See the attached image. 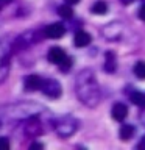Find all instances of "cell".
Listing matches in <instances>:
<instances>
[{"instance_id":"obj_1","label":"cell","mask_w":145,"mask_h":150,"mask_svg":"<svg viewBox=\"0 0 145 150\" xmlns=\"http://www.w3.org/2000/svg\"><path fill=\"white\" fill-rule=\"evenodd\" d=\"M75 96L86 108H95L101 100V89L95 72L89 67L81 69L75 77Z\"/></svg>"},{"instance_id":"obj_2","label":"cell","mask_w":145,"mask_h":150,"mask_svg":"<svg viewBox=\"0 0 145 150\" xmlns=\"http://www.w3.org/2000/svg\"><path fill=\"white\" fill-rule=\"evenodd\" d=\"M47 108L42 103L22 100V102H13L8 105L0 106V116H3L9 122H25L30 117L41 116Z\"/></svg>"},{"instance_id":"obj_3","label":"cell","mask_w":145,"mask_h":150,"mask_svg":"<svg viewBox=\"0 0 145 150\" xmlns=\"http://www.w3.org/2000/svg\"><path fill=\"white\" fill-rule=\"evenodd\" d=\"M53 130L59 138L67 139L80 130V120L72 114H64L53 120Z\"/></svg>"},{"instance_id":"obj_4","label":"cell","mask_w":145,"mask_h":150,"mask_svg":"<svg viewBox=\"0 0 145 150\" xmlns=\"http://www.w3.org/2000/svg\"><path fill=\"white\" fill-rule=\"evenodd\" d=\"M123 33H125V23L120 21H111L100 28V35L106 41H111V42L120 41L123 38Z\"/></svg>"},{"instance_id":"obj_5","label":"cell","mask_w":145,"mask_h":150,"mask_svg":"<svg viewBox=\"0 0 145 150\" xmlns=\"http://www.w3.org/2000/svg\"><path fill=\"white\" fill-rule=\"evenodd\" d=\"M11 55L13 49L5 42H0V83H3L9 75L11 69Z\"/></svg>"},{"instance_id":"obj_6","label":"cell","mask_w":145,"mask_h":150,"mask_svg":"<svg viewBox=\"0 0 145 150\" xmlns=\"http://www.w3.org/2000/svg\"><path fill=\"white\" fill-rule=\"evenodd\" d=\"M41 92L45 97L59 98L61 94H63V86H61V83L56 78H44L42 86H41Z\"/></svg>"},{"instance_id":"obj_7","label":"cell","mask_w":145,"mask_h":150,"mask_svg":"<svg viewBox=\"0 0 145 150\" xmlns=\"http://www.w3.org/2000/svg\"><path fill=\"white\" fill-rule=\"evenodd\" d=\"M42 31H44V38L47 39H61L67 31V27L63 22H51L42 28Z\"/></svg>"},{"instance_id":"obj_8","label":"cell","mask_w":145,"mask_h":150,"mask_svg":"<svg viewBox=\"0 0 145 150\" xmlns=\"http://www.w3.org/2000/svg\"><path fill=\"white\" fill-rule=\"evenodd\" d=\"M23 133L30 138H37L44 133V127H42V122L39 120V116L30 117L28 120H25V125H23Z\"/></svg>"},{"instance_id":"obj_9","label":"cell","mask_w":145,"mask_h":150,"mask_svg":"<svg viewBox=\"0 0 145 150\" xmlns=\"http://www.w3.org/2000/svg\"><path fill=\"white\" fill-rule=\"evenodd\" d=\"M42 81H44V78H42L41 75H37V74L25 75V78H23V91H25V92L41 91Z\"/></svg>"},{"instance_id":"obj_10","label":"cell","mask_w":145,"mask_h":150,"mask_svg":"<svg viewBox=\"0 0 145 150\" xmlns=\"http://www.w3.org/2000/svg\"><path fill=\"white\" fill-rule=\"evenodd\" d=\"M65 58H67V53H65V50L63 49V47L55 45V47H50V49H49V53H47V59H49V63L59 66Z\"/></svg>"},{"instance_id":"obj_11","label":"cell","mask_w":145,"mask_h":150,"mask_svg":"<svg viewBox=\"0 0 145 150\" xmlns=\"http://www.w3.org/2000/svg\"><path fill=\"white\" fill-rule=\"evenodd\" d=\"M126 116H128V106L123 102H115L111 108V117L117 122H122L126 119Z\"/></svg>"},{"instance_id":"obj_12","label":"cell","mask_w":145,"mask_h":150,"mask_svg":"<svg viewBox=\"0 0 145 150\" xmlns=\"http://www.w3.org/2000/svg\"><path fill=\"white\" fill-rule=\"evenodd\" d=\"M91 42H92V36L89 35L87 31L81 30V28H78V30L75 31V35H73V45L75 47H78V49L87 47Z\"/></svg>"},{"instance_id":"obj_13","label":"cell","mask_w":145,"mask_h":150,"mask_svg":"<svg viewBox=\"0 0 145 150\" xmlns=\"http://www.w3.org/2000/svg\"><path fill=\"white\" fill-rule=\"evenodd\" d=\"M103 70L108 74H114L117 70V55L114 50H108L105 53V63H103Z\"/></svg>"},{"instance_id":"obj_14","label":"cell","mask_w":145,"mask_h":150,"mask_svg":"<svg viewBox=\"0 0 145 150\" xmlns=\"http://www.w3.org/2000/svg\"><path fill=\"white\" fill-rule=\"evenodd\" d=\"M136 134V127L133 124H122L120 128H119V138L126 142V141H130L133 136Z\"/></svg>"},{"instance_id":"obj_15","label":"cell","mask_w":145,"mask_h":150,"mask_svg":"<svg viewBox=\"0 0 145 150\" xmlns=\"http://www.w3.org/2000/svg\"><path fill=\"white\" fill-rule=\"evenodd\" d=\"M130 100L133 105H136L140 110H145V92L142 91H131L130 92Z\"/></svg>"},{"instance_id":"obj_16","label":"cell","mask_w":145,"mask_h":150,"mask_svg":"<svg viewBox=\"0 0 145 150\" xmlns=\"http://www.w3.org/2000/svg\"><path fill=\"white\" fill-rule=\"evenodd\" d=\"M108 9H109V5L105 0H97V2H94L91 5V13L95 14V16H105Z\"/></svg>"},{"instance_id":"obj_17","label":"cell","mask_w":145,"mask_h":150,"mask_svg":"<svg viewBox=\"0 0 145 150\" xmlns=\"http://www.w3.org/2000/svg\"><path fill=\"white\" fill-rule=\"evenodd\" d=\"M56 13L59 14V17H63V19H67V21H70V19L73 17V9H72V5H69V3H63V5H59L58 8H56Z\"/></svg>"},{"instance_id":"obj_18","label":"cell","mask_w":145,"mask_h":150,"mask_svg":"<svg viewBox=\"0 0 145 150\" xmlns=\"http://www.w3.org/2000/svg\"><path fill=\"white\" fill-rule=\"evenodd\" d=\"M133 74L136 75L137 80L145 81V61H137V63L133 66Z\"/></svg>"},{"instance_id":"obj_19","label":"cell","mask_w":145,"mask_h":150,"mask_svg":"<svg viewBox=\"0 0 145 150\" xmlns=\"http://www.w3.org/2000/svg\"><path fill=\"white\" fill-rule=\"evenodd\" d=\"M72 66H73V58L67 55V58H65V59L63 61V63H61V64L58 66V67H59L61 72H69V70L72 69Z\"/></svg>"},{"instance_id":"obj_20","label":"cell","mask_w":145,"mask_h":150,"mask_svg":"<svg viewBox=\"0 0 145 150\" xmlns=\"http://www.w3.org/2000/svg\"><path fill=\"white\" fill-rule=\"evenodd\" d=\"M9 147H11L9 139L6 138V136H2V138H0V150H8Z\"/></svg>"},{"instance_id":"obj_21","label":"cell","mask_w":145,"mask_h":150,"mask_svg":"<svg viewBox=\"0 0 145 150\" xmlns=\"http://www.w3.org/2000/svg\"><path fill=\"white\" fill-rule=\"evenodd\" d=\"M137 17L142 22H145V3H142V5H140V8L137 9Z\"/></svg>"},{"instance_id":"obj_22","label":"cell","mask_w":145,"mask_h":150,"mask_svg":"<svg viewBox=\"0 0 145 150\" xmlns=\"http://www.w3.org/2000/svg\"><path fill=\"white\" fill-rule=\"evenodd\" d=\"M136 149H139V150H145V136H142V138H140V141L137 142V145H136Z\"/></svg>"},{"instance_id":"obj_23","label":"cell","mask_w":145,"mask_h":150,"mask_svg":"<svg viewBox=\"0 0 145 150\" xmlns=\"http://www.w3.org/2000/svg\"><path fill=\"white\" fill-rule=\"evenodd\" d=\"M11 2H13V0H0V11H2L3 8H6Z\"/></svg>"},{"instance_id":"obj_24","label":"cell","mask_w":145,"mask_h":150,"mask_svg":"<svg viewBox=\"0 0 145 150\" xmlns=\"http://www.w3.org/2000/svg\"><path fill=\"white\" fill-rule=\"evenodd\" d=\"M30 149L33 150V149H44V144H41V142H33L31 145H30Z\"/></svg>"},{"instance_id":"obj_25","label":"cell","mask_w":145,"mask_h":150,"mask_svg":"<svg viewBox=\"0 0 145 150\" xmlns=\"http://www.w3.org/2000/svg\"><path fill=\"white\" fill-rule=\"evenodd\" d=\"M65 3H69V5H78L80 2H81V0H64Z\"/></svg>"},{"instance_id":"obj_26","label":"cell","mask_w":145,"mask_h":150,"mask_svg":"<svg viewBox=\"0 0 145 150\" xmlns=\"http://www.w3.org/2000/svg\"><path fill=\"white\" fill-rule=\"evenodd\" d=\"M133 2H134V0H120V3H122V5H125V6H126V5H131Z\"/></svg>"},{"instance_id":"obj_27","label":"cell","mask_w":145,"mask_h":150,"mask_svg":"<svg viewBox=\"0 0 145 150\" xmlns=\"http://www.w3.org/2000/svg\"><path fill=\"white\" fill-rule=\"evenodd\" d=\"M0 128H2V120H0Z\"/></svg>"},{"instance_id":"obj_28","label":"cell","mask_w":145,"mask_h":150,"mask_svg":"<svg viewBox=\"0 0 145 150\" xmlns=\"http://www.w3.org/2000/svg\"><path fill=\"white\" fill-rule=\"evenodd\" d=\"M140 2H142V3H145V0H140Z\"/></svg>"}]
</instances>
